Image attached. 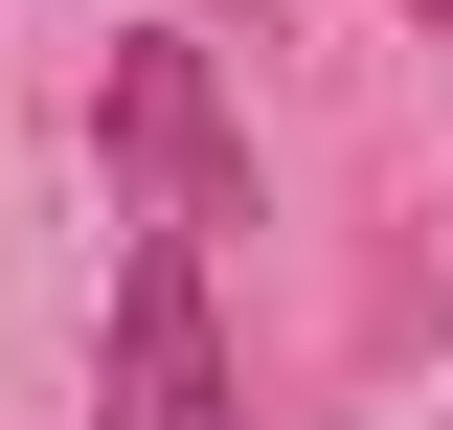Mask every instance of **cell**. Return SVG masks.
Wrapping results in <instances>:
<instances>
[{
	"label": "cell",
	"mask_w": 453,
	"mask_h": 430,
	"mask_svg": "<svg viewBox=\"0 0 453 430\" xmlns=\"http://www.w3.org/2000/svg\"><path fill=\"white\" fill-rule=\"evenodd\" d=\"M91 408H113V430H250V408H226V318H204V250H181V227H136V272H113Z\"/></svg>",
	"instance_id": "obj_2"
},
{
	"label": "cell",
	"mask_w": 453,
	"mask_h": 430,
	"mask_svg": "<svg viewBox=\"0 0 453 430\" xmlns=\"http://www.w3.org/2000/svg\"><path fill=\"white\" fill-rule=\"evenodd\" d=\"M91 136H113V181H136V227H250V113H226V68L181 46V23H136L113 46V91H91Z\"/></svg>",
	"instance_id": "obj_1"
},
{
	"label": "cell",
	"mask_w": 453,
	"mask_h": 430,
	"mask_svg": "<svg viewBox=\"0 0 453 430\" xmlns=\"http://www.w3.org/2000/svg\"><path fill=\"white\" fill-rule=\"evenodd\" d=\"M408 23H453V0H408Z\"/></svg>",
	"instance_id": "obj_3"
}]
</instances>
